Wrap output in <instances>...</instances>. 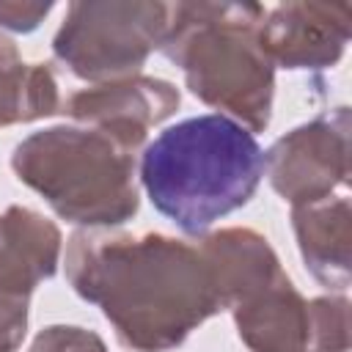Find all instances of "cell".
<instances>
[{
	"label": "cell",
	"instance_id": "cell-1",
	"mask_svg": "<svg viewBox=\"0 0 352 352\" xmlns=\"http://www.w3.org/2000/svg\"><path fill=\"white\" fill-rule=\"evenodd\" d=\"M66 280L77 297L102 308L132 352H170L223 311L198 245L157 231H74Z\"/></svg>",
	"mask_w": 352,
	"mask_h": 352
},
{
	"label": "cell",
	"instance_id": "cell-2",
	"mask_svg": "<svg viewBox=\"0 0 352 352\" xmlns=\"http://www.w3.org/2000/svg\"><path fill=\"white\" fill-rule=\"evenodd\" d=\"M138 173L162 217L190 236H204L256 195L264 151L250 129L223 113H206L162 129L143 148Z\"/></svg>",
	"mask_w": 352,
	"mask_h": 352
},
{
	"label": "cell",
	"instance_id": "cell-3",
	"mask_svg": "<svg viewBox=\"0 0 352 352\" xmlns=\"http://www.w3.org/2000/svg\"><path fill=\"white\" fill-rule=\"evenodd\" d=\"M261 3H170L160 52L176 63L192 96L250 132L272 118L275 66L261 47Z\"/></svg>",
	"mask_w": 352,
	"mask_h": 352
},
{
	"label": "cell",
	"instance_id": "cell-4",
	"mask_svg": "<svg viewBox=\"0 0 352 352\" xmlns=\"http://www.w3.org/2000/svg\"><path fill=\"white\" fill-rule=\"evenodd\" d=\"M138 148L96 126H47L11 151L14 176L50 209L82 228H116L140 209Z\"/></svg>",
	"mask_w": 352,
	"mask_h": 352
},
{
	"label": "cell",
	"instance_id": "cell-5",
	"mask_svg": "<svg viewBox=\"0 0 352 352\" xmlns=\"http://www.w3.org/2000/svg\"><path fill=\"white\" fill-rule=\"evenodd\" d=\"M170 25V3L74 0L52 38V55L91 85L140 74Z\"/></svg>",
	"mask_w": 352,
	"mask_h": 352
},
{
	"label": "cell",
	"instance_id": "cell-6",
	"mask_svg": "<svg viewBox=\"0 0 352 352\" xmlns=\"http://www.w3.org/2000/svg\"><path fill=\"white\" fill-rule=\"evenodd\" d=\"M250 352H349V297L305 300L289 275L231 308Z\"/></svg>",
	"mask_w": 352,
	"mask_h": 352
},
{
	"label": "cell",
	"instance_id": "cell-7",
	"mask_svg": "<svg viewBox=\"0 0 352 352\" xmlns=\"http://www.w3.org/2000/svg\"><path fill=\"white\" fill-rule=\"evenodd\" d=\"M272 190L292 206L311 204L349 184V107H333L280 135L264 151Z\"/></svg>",
	"mask_w": 352,
	"mask_h": 352
},
{
	"label": "cell",
	"instance_id": "cell-8",
	"mask_svg": "<svg viewBox=\"0 0 352 352\" xmlns=\"http://www.w3.org/2000/svg\"><path fill=\"white\" fill-rule=\"evenodd\" d=\"M258 36L272 66L289 72H322L344 58L352 36V6L286 0L267 8Z\"/></svg>",
	"mask_w": 352,
	"mask_h": 352
},
{
	"label": "cell",
	"instance_id": "cell-9",
	"mask_svg": "<svg viewBox=\"0 0 352 352\" xmlns=\"http://www.w3.org/2000/svg\"><path fill=\"white\" fill-rule=\"evenodd\" d=\"M182 104V94L162 77L135 74L91 88H80L60 102V113L82 126L104 129L140 151L151 126L168 121Z\"/></svg>",
	"mask_w": 352,
	"mask_h": 352
},
{
	"label": "cell",
	"instance_id": "cell-10",
	"mask_svg": "<svg viewBox=\"0 0 352 352\" xmlns=\"http://www.w3.org/2000/svg\"><path fill=\"white\" fill-rule=\"evenodd\" d=\"M63 250L60 228L36 209L0 212V300H30L41 280L58 272Z\"/></svg>",
	"mask_w": 352,
	"mask_h": 352
},
{
	"label": "cell",
	"instance_id": "cell-11",
	"mask_svg": "<svg viewBox=\"0 0 352 352\" xmlns=\"http://www.w3.org/2000/svg\"><path fill=\"white\" fill-rule=\"evenodd\" d=\"M292 228L305 270L330 292L344 294L352 283V204L349 192L292 206Z\"/></svg>",
	"mask_w": 352,
	"mask_h": 352
},
{
	"label": "cell",
	"instance_id": "cell-12",
	"mask_svg": "<svg viewBox=\"0 0 352 352\" xmlns=\"http://www.w3.org/2000/svg\"><path fill=\"white\" fill-rule=\"evenodd\" d=\"M198 250L209 267L223 311H231L236 302L248 300L250 294L261 292L264 286L286 275L267 236L253 228L231 226L204 234Z\"/></svg>",
	"mask_w": 352,
	"mask_h": 352
},
{
	"label": "cell",
	"instance_id": "cell-13",
	"mask_svg": "<svg viewBox=\"0 0 352 352\" xmlns=\"http://www.w3.org/2000/svg\"><path fill=\"white\" fill-rule=\"evenodd\" d=\"M60 91L50 63H28L0 30V129L60 113Z\"/></svg>",
	"mask_w": 352,
	"mask_h": 352
},
{
	"label": "cell",
	"instance_id": "cell-14",
	"mask_svg": "<svg viewBox=\"0 0 352 352\" xmlns=\"http://www.w3.org/2000/svg\"><path fill=\"white\" fill-rule=\"evenodd\" d=\"M28 352H110L99 333L77 324H50L38 330Z\"/></svg>",
	"mask_w": 352,
	"mask_h": 352
},
{
	"label": "cell",
	"instance_id": "cell-15",
	"mask_svg": "<svg viewBox=\"0 0 352 352\" xmlns=\"http://www.w3.org/2000/svg\"><path fill=\"white\" fill-rule=\"evenodd\" d=\"M30 300H0V352H16L28 336Z\"/></svg>",
	"mask_w": 352,
	"mask_h": 352
},
{
	"label": "cell",
	"instance_id": "cell-16",
	"mask_svg": "<svg viewBox=\"0 0 352 352\" xmlns=\"http://www.w3.org/2000/svg\"><path fill=\"white\" fill-rule=\"evenodd\" d=\"M52 11V3H19V0H0V28L14 33H30L36 30L44 16Z\"/></svg>",
	"mask_w": 352,
	"mask_h": 352
}]
</instances>
